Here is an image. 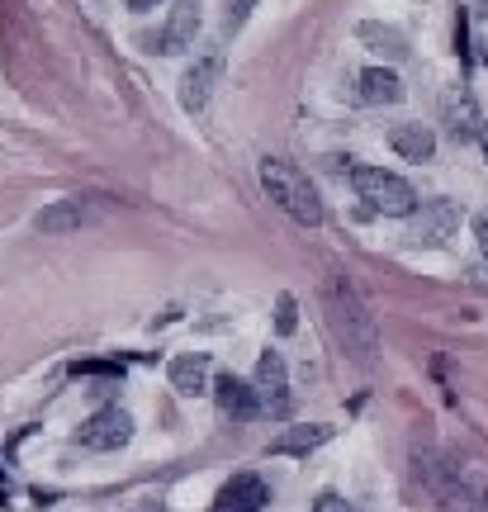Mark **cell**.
<instances>
[{"label":"cell","mask_w":488,"mask_h":512,"mask_svg":"<svg viewBox=\"0 0 488 512\" xmlns=\"http://www.w3.org/2000/svg\"><path fill=\"white\" fill-rule=\"evenodd\" d=\"M323 299H327V318H332V332L337 342L351 351L356 366H375L380 361V332H375V318L365 309V299L356 294V285L346 280L342 271H332L323 280Z\"/></svg>","instance_id":"1"},{"label":"cell","mask_w":488,"mask_h":512,"mask_svg":"<svg viewBox=\"0 0 488 512\" xmlns=\"http://www.w3.org/2000/svg\"><path fill=\"white\" fill-rule=\"evenodd\" d=\"M351 185H356V200H365V209L384 219H413L422 204L413 185L384 166H351Z\"/></svg>","instance_id":"2"},{"label":"cell","mask_w":488,"mask_h":512,"mask_svg":"<svg viewBox=\"0 0 488 512\" xmlns=\"http://www.w3.org/2000/svg\"><path fill=\"white\" fill-rule=\"evenodd\" d=\"M261 185H266V195H271L294 223L323 228V200H318V190L308 185L304 171H294L290 162H261Z\"/></svg>","instance_id":"3"},{"label":"cell","mask_w":488,"mask_h":512,"mask_svg":"<svg viewBox=\"0 0 488 512\" xmlns=\"http://www.w3.org/2000/svg\"><path fill=\"white\" fill-rule=\"evenodd\" d=\"M460 219H465V214H460L455 200H422L417 214L408 219V242H413V247H441V242L460 228Z\"/></svg>","instance_id":"4"},{"label":"cell","mask_w":488,"mask_h":512,"mask_svg":"<svg viewBox=\"0 0 488 512\" xmlns=\"http://www.w3.org/2000/svg\"><path fill=\"white\" fill-rule=\"evenodd\" d=\"M252 384H256V394H261V408H266L271 418H290L294 413L290 375H285V356H280V351H261Z\"/></svg>","instance_id":"5"},{"label":"cell","mask_w":488,"mask_h":512,"mask_svg":"<svg viewBox=\"0 0 488 512\" xmlns=\"http://www.w3.org/2000/svg\"><path fill=\"white\" fill-rule=\"evenodd\" d=\"M128 437H133V418L124 408H100L76 427V441L86 451H119V446H128Z\"/></svg>","instance_id":"6"},{"label":"cell","mask_w":488,"mask_h":512,"mask_svg":"<svg viewBox=\"0 0 488 512\" xmlns=\"http://www.w3.org/2000/svg\"><path fill=\"white\" fill-rule=\"evenodd\" d=\"M214 403H218V413L233 418V422H252V418L266 413V408H261V394H256V384L237 380V375H218L214 380Z\"/></svg>","instance_id":"7"},{"label":"cell","mask_w":488,"mask_h":512,"mask_svg":"<svg viewBox=\"0 0 488 512\" xmlns=\"http://www.w3.org/2000/svg\"><path fill=\"white\" fill-rule=\"evenodd\" d=\"M218 76H223V53L199 57L195 67L181 76V110H185V114H199L204 105H209V95H214Z\"/></svg>","instance_id":"8"},{"label":"cell","mask_w":488,"mask_h":512,"mask_svg":"<svg viewBox=\"0 0 488 512\" xmlns=\"http://www.w3.org/2000/svg\"><path fill=\"white\" fill-rule=\"evenodd\" d=\"M195 34H199V0H176V10H171L162 38H157V53H166V57L190 53Z\"/></svg>","instance_id":"9"},{"label":"cell","mask_w":488,"mask_h":512,"mask_svg":"<svg viewBox=\"0 0 488 512\" xmlns=\"http://www.w3.org/2000/svg\"><path fill=\"white\" fill-rule=\"evenodd\" d=\"M271 503L266 494V479L261 475H233L214 498V512H261Z\"/></svg>","instance_id":"10"},{"label":"cell","mask_w":488,"mask_h":512,"mask_svg":"<svg viewBox=\"0 0 488 512\" xmlns=\"http://www.w3.org/2000/svg\"><path fill=\"white\" fill-rule=\"evenodd\" d=\"M166 375H171V389L185 394V399L214 394V384H209V356H204V351H185V356H176V361L166 366Z\"/></svg>","instance_id":"11"},{"label":"cell","mask_w":488,"mask_h":512,"mask_svg":"<svg viewBox=\"0 0 488 512\" xmlns=\"http://www.w3.org/2000/svg\"><path fill=\"white\" fill-rule=\"evenodd\" d=\"M441 119H446V133H451L455 143H479V128H484V119H479V105H474L470 91H455L446 95V105H441Z\"/></svg>","instance_id":"12"},{"label":"cell","mask_w":488,"mask_h":512,"mask_svg":"<svg viewBox=\"0 0 488 512\" xmlns=\"http://www.w3.org/2000/svg\"><path fill=\"white\" fill-rule=\"evenodd\" d=\"M86 219H91V204L86 200H57V204H48V209H38L34 228L48 233V238H57V233H76Z\"/></svg>","instance_id":"13"},{"label":"cell","mask_w":488,"mask_h":512,"mask_svg":"<svg viewBox=\"0 0 488 512\" xmlns=\"http://www.w3.org/2000/svg\"><path fill=\"white\" fill-rule=\"evenodd\" d=\"M389 147H394L403 162H432L436 157V133L427 124H398L389 133Z\"/></svg>","instance_id":"14"},{"label":"cell","mask_w":488,"mask_h":512,"mask_svg":"<svg viewBox=\"0 0 488 512\" xmlns=\"http://www.w3.org/2000/svg\"><path fill=\"white\" fill-rule=\"evenodd\" d=\"M337 427H327V422H308V427H290V432H280L271 441V456H308V451H318L323 441H332Z\"/></svg>","instance_id":"15"},{"label":"cell","mask_w":488,"mask_h":512,"mask_svg":"<svg viewBox=\"0 0 488 512\" xmlns=\"http://www.w3.org/2000/svg\"><path fill=\"white\" fill-rule=\"evenodd\" d=\"M356 86H361V105H398L403 100V81H398L389 67H365L361 76H356Z\"/></svg>","instance_id":"16"},{"label":"cell","mask_w":488,"mask_h":512,"mask_svg":"<svg viewBox=\"0 0 488 512\" xmlns=\"http://www.w3.org/2000/svg\"><path fill=\"white\" fill-rule=\"evenodd\" d=\"M356 34H361V43H370V48H375L380 57H394V62H398V57H408V38H403V29H394V24L365 19Z\"/></svg>","instance_id":"17"},{"label":"cell","mask_w":488,"mask_h":512,"mask_svg":"<svg viewBox=\"0 0 488 512\" xmlns=\"http://www.w3.org/2000/svg\"><path fill=\"white\" fill-rule=\"evenodd\" d=\"M294 328H299V304H294V294H280V299H275V332L290 337Z\"/></svg>","instance_id":"18"},{"label":"cell","mask_w":488,"mask_h":512,"mask_svg":"<svg viewBox=\"0 0 488 512\" xmlns=\"http://www.w3.org/2000/svg\"><path fill=\"white\" fill-rule=\"evenodd\" d=\"M256 10V0H228V15H223V34H237L242 24H247V15Z\"/></svg>","instance_id":"19"},{"label":"cell","mask_w":488,"mask_h":512,"mask_svg":"<svg viewBox=\"0 0 488 512\" xmlns=\"http://www.w3.org/2000/svg\"><path fill=\"white\" fill-rule=\"evenodd\" d=\"M313 512H356L351 503H346L342 494H332V489H323V494L313 498Z\"/></svg>","instance_id":"20"},{"label":"cell","mask_w":488,"mask_h":512,"mask_svg":"<svg viewBox=\"0 0 488 512\" xmlns=\"http://www.w3.org/2000/svg\"><path fill=\"white\" fill-rule=\"evenodd\" d=\"M474 238H479V252L488 256V209H479V214H474Z\"/></svg>","instance_id":"21"},{"label":"cell","mask_w":488,"mask_h":512,"mask_svg":"<svg viewBox=\"0 0 488 512\" xmlns=\"http://www.w3.org/2000/svg\"><path fill=\"white\" fill-rule=\"evenodd\" d=\"M157 5H166V0H128L133 15H147V10H157Z\"/></svg>","instance_id":"22"},{"label":"cell","mask_w":488,"mask_h":512,"mask_svg":"<svg viewBox=\"0 0 488 512\" xmlns=\"http://www.w3.org/2000/svg\"><path fill=\"white\" fill-rule=\"evenodd\" d=\"M479 152H484V162H488V119H484V128H479Z\"/></svg>","instance_id":"23"},{"label":"cell","mask_w":488,"mask_h":512,"mask_svg":"<svg viewBox=\"0 0 488 512\" xmlns=\"http://www.w3.org/2000/svg\"><path fill=\"white\" fill-rule=\"evenodd\" d=\"M474 10H479V15H488V0H470Z\"/></svg>","instance_id":"24"}]
</instances>
